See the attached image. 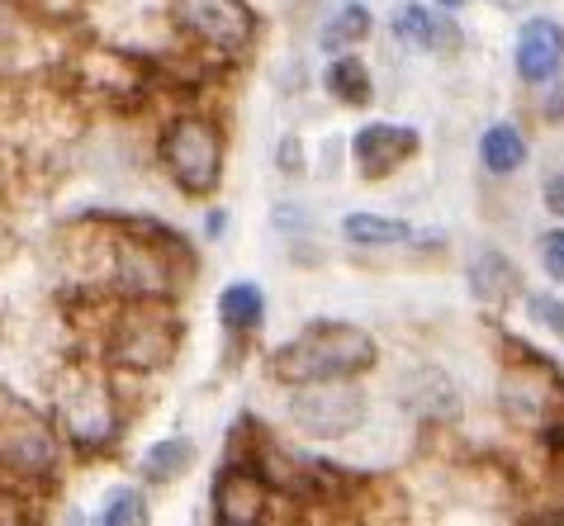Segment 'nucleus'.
Here are the masks:
<instances>
[{"mask_svg": "<svg viewBox=\"0 0 564 526\" xmlns=\"http://www.w3.org/2000/svg\"><path fill=\"white\" fill-rule=\"evenodd\" d=\"M366 365H375V337L351 322H313L275 355V375L290 384H337Z\"/></svg>", "mask_w": 564, "mask_h": 526, "instance_id": "1", "label": "nucleus"}, {"mask_svg": "<svg viewBox=\"0 0 564 526\" xmlns=\"http://www.w3.org/2000/svg\"><path fill=\"white\" fill-rule=\"evenodd\" d=\"M156 152H162V166L185 195H209L218 185V176H224V138H218V129L209 119L166 123Z\"/></svg>", "mask_w": 564, "mask_h": 526, "instance_id": "2", "label": "nucleus"}, {"mask_svg": "<svg viewBox=\"0 0 564 526\" xmlns=\"http://www.w3.org/2000/svg\"><path fill=\"white\" fill-rule=\"evenodd\" d=\"M503 404L517 423H551L564 404V384L536 351H522V365H512L503 380Z\"/></svg>", "mask_w": 564, "mask_h": 526, "instance_id": "3", "label": "nucleus"}, {"mask_svg": "<svg viewBox=\"0 0 564 526\" xmlns=\"http://www.w3.org/2000/svg\"><path fill=\"white\" fill-rule=\"evenodd\" d=\"M115 361L123 365H138V370H152V365H166L171 351H176V322L156 308H138V314H123L115 342Z\"/></svg>", "mask_w": 564, "mask_h": 526, "instance_id": "4", "label": "nucleus"}, {"mask_svg": "<svg viewBox=\"0 0 564 526\" xmlns=\"http://www.w3.org/2000/svg\"><path fill=\"white\" fill-rule=\"evenodd\" d=\"M181 24L224 53H238L252 39V10L242 0H181Z\"/></svg>", "mask_w": 564, "mask_h": 526, "instance_id": "5", "label": "nucleus"}, {"mask_svg": "<svg viewBox=\"0 0 564 526\" xmlns=\"http://www.w3.org/2000/svg\"><path fill=\"white\" fill-rule=\"evenodd\" d=\"M214 517L228 526H252L265 517V474L257 460L232 456L214 484Z\"/></svg>", "mask_w": 564, "mask_h": 526, "instance_id": "6", "label": "nucleus"}, {"mask_svg": "<svg viewBox=\"0 0 564 526\" xmlns=\"http://www.w3.org/2000/svg\"><path fill=\"white\" fill-rule=\"evenodd\" d=\"M351 152L366 176H389L417 152V133L403 129V123H366V129L351 138Z\"/></svg>", "mask_w": 564, "mask_h": 526, "instance_id": "7", "label": "nucleus"}, {"mask_svg": "<svg viewBox=\"0 0 564 526\" xmlns=\"http://www.w3.org/2000/svg\"><path fill=\"white\" fill-rule=\"evenodd\" d=\"M294 417H300L308 431H318V437H337V431L356 427L360 398H356V390H333V380H327V390L304 394L300 404H294Z\"/></svg>", "mask_w": 564, "mask_h": 526, "instance_id": "8", "label": "nucleus"}, {"mask_svg": "<svg viewBox=\"0 0 564 526\" xmlns=\"http://www.w3.org/2000/svg\"><path fill=\"white\" fill-rule=\"evenodd\" d=\"M560 57H564V34L551 20H531L517 34V72H522V81H551L560 72Z\"/></svg>", "mask_w": 564, "mask_h": 526, "instance_id": "9", "label": "nucleus"}, {"mask_svg": "<svg viewBox=\"0 0 564 526\" xmlns=\"http://www.w3.org/2000/svg\"><path fill=\"white\" fill-rule=\"evenodd\" d=\"M119 285L133 294H166L171 289V261L156 242H119Z\"/></svg>", "mask_w": 564, "mask_h": 526, "instance_id": "10", "label": "nucleus"}, {"mask_svg": "<svg viewBox=\"0 0 564 526\" xmlns=\"http://www.w3.org/2000/svg\"><path fill=\"white\" fill-rule=\"evenodd\" d=\"M394 34L413 48H456L460 43V29L446 20V14H432L427 6H399L394 10Z\"/></svg>", "mask_w": 564, "mask_h": 526, "instance_id": "11", "label": "nucleus"}, {"mask_svg": "<svg viewBox=\"0 0 564 526\" xmlns=\"http://www.w3.org/2000/svg\"><path fill=\"white\" fill-rule=\"evenodd\" d=\"M67 427H72V437H82V441H105L109 431H115V417H109V394L100 390V384H90L86 394L67 398Z\"/></svg>", "mask_w": 564, "mask_h": 526, "instance_id": "12", "label": "nucleus"}, {"mask_svg": "<svg viewBox=\"0 0 564 526\" xmlns=\"http://www.w3.org/2000/svg\"><path fill=\"white\" fill-rule=\"evenodd\" d=\"M479 157H484V166H489L494 176H508V172H517V166L527 162V143H522V133H517L512 123H494V129L479 138Z\"/></svg>", "mask_w": 564, "mask_h": 526, "instance_id": "13", "label": "nucleus"}, {"mask_svg": "<svg viewBox=\"0 0 564 526\" xmlns=\"http://www.w3.org/2000/svg\"><path fill=\"white\" fill-rule=\"evenodd\" d=\"M341 233L356 246H399L413 238V228L399 219H380V213H351V219L341 223Z\"/></svg>", "mask_w": 564, "mask_h": 526, "instance_id": "14", "label": "nucleus"}, {"mask_svg": "<svg viewBox=\"0 0 564 526\" xmlns=\"http://www.w3.org/2000/svg\"><path fill=\"white\" fill-rule=\"evenodd\" d=\"M261 314H265V299H261L257 285H228L224 294H218V318H224L232 332L257 328Z\"/></svg>", "mask_w": 564, "mask_h": 526, "instance_id": "15", "label": "nucleus"}, {"mask_svg": "<svg viewBox=\"0 0 564 526\" xmlns=\"http://www.w3.org/2000/svg\"><path fill=\"white\" fill-rule=\"evenodd\" d=\"M327 90L347 105H366L370 100V72L360 67L356 57H337V62H327Z\"/></svg>", "mask_w": 564, "mask_h": 526, "instance_id": "16", "label": "nucleus"}, {"mask_svg": "<svg viewBox=\"0 0 564 526\" xmlns=\"http://www.w3.org/2000/svg\"><path fill=\"white\" fill-rule=\"evenodd\" d=\"M370 34V10L360 6V0H351V6H341L337 14H333V24L323 29V48L333 53V48H347V43H356V39H366Z\"/></svg>", "mask_w": 564, "mask_h": 526, "instance_id": "17", "label": "nucleus"}, {"mask_svg": "<svg viewBox=\"0 0 564 526\" xmlns=\"http://www.w3.org/2000/svg\"><path fill=\"white\" fill-rule=\"evenodd\" d=\"M195 460V446L191 441H181V437H171V441H156L152 451L143 456V470L148 479H176L185 465Z\"/></svg>", "mask_w": 564, "mask_h": 526, "instance_id": "18", "label": "nucleus"}, {"mask_svg": "<svg viewBox=\"0 0 564 526\" xmlns=\"http://www.w3.org/2000/svg\"><path fill=\"white\" fill-rule=\"evenodd\" d=\"M143 493L138 489H119V493H109V503H105V513L100 522L105 526H129V522H143Z\"/></svg>", "mask_w": 564, "mask_h": 526, "instance_id": "19", "label": "nucleus"}, {"mask_svg": "<svg viewBox=\"0 0 564 526\" xmlns=\"http://www.w3.org/2000/svg\"><path fill=\"white\" fill-rule=\"evenodd\" d=\"M531 318L564 337V299H555V294H531Z\"/></svg>", "mask_w": 564, "mask_h": 526, "instance_id": "20", "label": "nucleus"}, {"mask_svg": "<svg viewBox=\"0 0 564 526\" xmlns=\"http://www.w3.org/2000/svg\"><path fill=\"white\" fill-rule=\"evenodd\" d=\"M541 261L551 281H564V233H545L541 238Z\"/></svg>", "mask_w": 564, "mask_h": 526, "instance_id": "21", "label": "nucleus"}, {"mask_svg": "<svg viewBox=\"0 0 564 526\" xmlns=\"http://www.w3.org/2000/svg\"><path fill=\"white\" fill-rule=\"evenodd\" d=\"M545 205H551L555 213H564V172L545 180Z\"/></svg>", "mask_w": 564, "mask_h": 526, "instance_id": "22", "label": "nucleus"}, {"mask_svg": "<svg viewBox=\"0 0 564 526\" xmlns=\"http://www.w3.org/2000/svg\"><path fill=\"white\" fill-rule=\"evenodd\" d=\"M436 6H442V10H460L465 0H436Z\"/></svg>", "mask_w": 564, "mask_h": 526, "instance_id": "23", "label": "nucleus"}]
</instances>
